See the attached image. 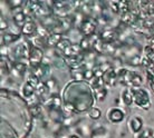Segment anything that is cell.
<instances>
[{
	"label": "cell",
	"mask_w": 154,
	"mask_h": 138,
	"mask_svg": "<svg viewBox=\"0 0 154 138\" xmlns=\"http://www.w3.org/2000/svg\"><path fill=\"white\" fill-rule=\"evenodd\" d=\"M64 97V117L84 112L92 108L94 94L88 84L84 81H73L67 85L63 94Z\"/></svg>",
	"instance_id": "1"
},
{
	"label": "cell",
	"mask_w": 154,
	"mask_h": 138,
	"mask_svg": "<svg viewBox=\"0 0 154 138\" xmlns=\"http://www.w3.org/2000/svg\"><path fill=\"white\" fill-rule=\"evenodd\" d=\"M133 90V98H134V103L139 106V107L143 108V109H147L151 106V100L149 92L143 88H136L132 89Z\"/></svg>",
	"instance_id": "2"
},
{
	"label": "cell",
	"mask_w": 154,
	"mask_h": 138,
	"mask_svg": "<svg viewBox=\"0 0 154 138\" xmlns=\"http://www.w3.org/2000/svg\"><path fill=\"white\" fill-rule=\"evenodd\" d=\"M45 58V52L42 48L35 46H30V50H29V64L31 67H36V66L42 65Z\"/></svg>",
	"instance_id": "3"
},
{
	"label": "cell",
	"mask_w": 154,
	"mask_h": 138,
	"mask_svg": "<svg viewBox=\"0 0 154 138\" xmlns=\"http://www.w3.org/2000/svg\"><path fill=\"white\" fill-rule=\"evenodd\" d=\"M96 22L95 20L93 19L92 17L91 18H86V19L81 23L79 26V31L84 34V37H87V38H92L94 37V34L96 32Z\"/></svg>",
	"instance_id": "4"
},
{
	"label": "cell",
	"mask_w": 154,
	"mask_h": 138,
	"mask_svg": "<svg viewBox=\"0 0 154 138\" xmlns=\"http://www.w3.org/2000/svg\"><path fill=\"white\" fill-rule=\"evenodd\" d=\"M29 50H30V47H28L27 42H20L18 45H16V47L14 48L12 55L17 60H19L23 58L29 57Z\"/></svg>",
	"instance_id": "5"
},
{
	"label": "cell",
	"mask_w": 154,
	"mask_h": 138,
	"mask_svg": "<svg viewBox=\"0 0 154 138\" xmlns=\"http://www.w3.org/2000/svg\"><path fill=\"white\" fill-rule=\"evenodd\" d=\"M119 34L116 32V30H114V29H104V30L100 31V40L103 42H105V44H114V42H116V40L119 39Z\"/></svg>",
	"instance_id": "6"
},
{
	"label": "cell",
	"mask_w": 154,
	"mask_h": 138,
	"mask_svg": "<svg viewBox=\"0 0 154 138\" xmlns=\"http://www.w3.org/2000/svg\"><path fill=\"white\" fill-rule=\"evenodd\" d=\"M29 17H30V16H27V21H26V23L23 26V28L20 29L21 34H25V36H27V37H31V36H34V34H37V28H38V25H37L32 19H30Z\"/></svg>",
	"instance_id": "7"
},
{
	"label": "cell",
	"mask_w": 154,
	"mask_h": 138,
	"mask_svg": "<svg viewBox=\"0 0 154 138\" xmlns=\"http://www.w3.org/2000/svg\"><path fill=\"white\" fill-rule=\"evenodd\" d=\"M84 58L85 54L81 55V56H76V57H65L64 56L63 60L65 62L67 67H69L70 69H77L84 66Z\"/></svg>",
	"instance_id": "8"
},
{
	"label": "cell",
	"mask_w": 154,
	"mask_h": 138,
	"mask_svg": "<svg viewBox=\"0 0 154 138\" xmlns=\"http://www.w3.org/2000/svg\"><path fill=\"white\" fill-rule=\"evenodd\" d=\"M44 106L49 110V109H63L62 108V98L58 95H51L50 97H47L46 99L42 101Z\"/></svg>",
	"instance_id": "9"
},
{
	"label": "cell",
	"mask_w": 154,
	"mask_h": 138,
	"mask_svg": "<svg viewBox=\"0 0 154 138\" xmlns=\"http://www.w3.org/2000/svg\"><path fill=\"white\" fill-rule=\"evenodd\" d=\"M76 131L78 133V135H81V136H83V137H87V136L91 137L93 129H92L91 124H89L87 120L82 119V120H79V122L77 123Z\"/></svg>",
	"instance_id": "10"
},
{
	"label": "cell",
	"mask_w": 154,
	"mask_h": 138,
	"mask_svg": "<svg viewBox=\"0 0 154 138\" xmlns=\"http://www.w3.org/2000/svg\"><path fill=\"white\" fill-rule=\"evenodd\" d=\"M107 117L109 119V122L113 124H119L121 122H123L124 117H125V114L122 109H119L117 107H113L108 110Z\"/></svg>",
	"instance_id": "11"
},
{
	"label": "cell",
	"mask_w": 154,
	"mask_h": 138,
	"mask_svg": "<svg viewBox=\"0 0 154 138\" xmlns=\"http://www.w3.org/2000/svg\"><path fill=\"white\" fill-rule=\"evenodd\" d=\"M103 79H104L106 86H114V85L119 81V77H117V70L115 68H111L107 70L106 73L103 75Z\"/></svg>",
	"instance_id": "12"
},
{
	"label": "cell",
	"mask_w": 154,
	"mask_h": 138,
	"mask_svg": "<svg viewBox=\"0 0 154 138\" xmlns=\"http://www.w3.org/2000/svg\"><path fill=\"white\" fill-rule=\"evenodd\" d=\"M91 138H113V133L104 126H98L93 129Z\"/></svg>",
	"instance_id": "13"
},
{
	"label": "cell",
	"mask_w": 154,
	"mask_h": 138,
	"mask_svg": "<svg viewBox=\"0 0 154 138\" xmlns=\"http://www.w3.org/2000/svg\"><path fill=\"white\" fill-rule=\"evenodd\" d=\"M48 70H49V65L42 62V65L36 66V67H31V75H34V76H36L38 79L42 80V78L46 76V74L48 73Z\"/></svg>",
	"instance_id": "14"
},
{
	"label": "cell",
	"mask_w": 154,
	"mask_h": 138,
	"mask_svg": "<svg viewBox=\"0 0 154 138\" xmlns=\"http://www.w3.org/2000/svg\"><path fill=\"white\" fill-rule=\"evenodd\" d=\"M20 38V34H15V32H1V45L5 46V45H9V44H12V42L17 41L18 39Z\"/></svg>",
	"instance_id": "15"
},
{
	"label": "cell",
	"mask_w": 154,
	"mask_h": 138,
	"mask_svg": "<svg viewBox=\"0 0 154 138\" xmlns=\"http://www.w3.org/2000/svg\"><path fill=\"white\" fill-rule=\"evenodd\" d=\"M12 20H14V22H15L16 26H18V27L21 29L23 26L26 23V21H27V15L23 12V10L16 11L15 14L12 15Z\"/></svg>",
	"instance_id": "16"
},
{
	"label": "cell",
	"mask_w": 154,
	"mask_h": 138,
	"mask_svg": "<svg viewBox=\"0 0 154 138\" xmlns=\"http://www.w3.org/2000/svg\"><path fill=\"white\" fill-rule=\"evenodd\" d=\"M84 52H83V50H82L81 46L77 44V45H75V44H73L72 46H69L67 49L64 51V56L65 57H76V56H81V55H83Z\"/></svg>",
	"instance_id": "17"
},
{
	"label": "cell",
	"mask_w": 154,
	"mask_h": 138,
	"mask_svg": "<svg viewBox=\"0 0 154 138\" xmlns=\"http://www.w3.org/2000/svg\"><path fill=\"white\" fill-rule=\"evenodd\" d=\"M128 124H130V128H131V130L133 131L134 134H137V133H140V131H141V129H142V127H143L142 118H140V117H137V116L132 117V118L130 119Z\"/></svg>",
	"instance_id": "18"
},
{
	"label": "cell",
	"mask_w": 154,
	"mask_h": 138,
	"mask_svg": "<svg viewBox=\"0 0 154 138\" xmlns=\"http://www.w3.org/2000/svg\"><path fill=\"white\" fill-rule=\"evenodd\" d=\"M85 67H81V68L77 69H70V76L74 79V81H84L85 80Z\"/></svg>",
	"instance_id": "19"
},
{
	"label": "cell",
	"mask_w": 154,
	"mask_h": 138,
	"mask_svg": "<svg viewBox=\"0 0 154 138\" xmlns=\"http://www.w3.org/2000/svg\"><path fill=\"white\" fill-rule=\"evenodd\" d=\"M122 100L126 106H131L134 103V98H133V90L132 88H125L122 92Z\"/></svg>",
	"instance_id": "20"
},
{
	"label": "cell",
	"mask_w": 154,
	"mask_h": 138,
	"mask_svg": "<svg viewBox=\"0 0 154 138\" xmlns=\"http://www.w3.org/2000/svg\"><path fill=\"white\" fill-rule=\"evenodd\" d=\"M62 39H63V34L51 32V34L49 36V38L47 39L46 45L48 47H55V48H56V46L59 44V41H60Z\"/></svg>",
	"instance_id": "21"
},
{
	"label": "cell",
	"mask_w": 154,
	"mask_h": 138,
	"mask_svg": "<svg viewBox=\"0 0 154 138\" xmlns=\"http://www.w3.org/2000/svg\"><path fill=\"white\" fill-rule=\"evenodd\" d=\"M79 46H81L82 50H83V52L86 54V52H88L91 50H93V40L92 38H87V37H84V38L82 39L79 44H78Z\"/></svg>",
	"instance_id": "22"
},
{
	"label": "cell",
	"mask_w": 154,
	"mask_h": 138,
	"mask_svg": "<svg viewBox=\"0 0 154 138\" xmlns=\"http://www.w3.org/2000/svg\"><path fill=\"white\" fill-rule=\"evenodd\" d=\"M105 81L103 79V77H95L93 80L89 81V86L93 90H95L97 88H105Z\"/></svg>",
	"instance_id": "23"
},
{
	"label": "cell",
	"mask_w": 154,
	"mask_h": 138,
	"mask_svg": "<svg viewBox=\"0 0 154 138\" xmlns=\"http://www.w3.org/2000/svg\"><path fill=\"white\" fill-rule=\"evenodd\" d=\"M35 88L31 86L29 82H25L23 86V97L26 98V99H28V98H30V97H32L34 95H35Z\"/></svg>",
	"instance_id": "24"
},
{
	"label": "cell",
	"mask_w": 154,
	"mask_h": 138,
	"mask_svg": "<svg viewBox=\"0 0 154 138\" xmlns=\"http://www.w3.org/2000/svg\"><path fill=\"white\" fill-rule=\"evenodd\" d=\"M45 82H46V85H47L48 90L51 92V95H57V94H55V92H57V88H58V82H57V80H56V78L50 77V78H48Z\"/></svg>",
	"instance_id": "25"
},
{
	"label": "cell",
	"mask_w": 154,
	"mask_h": 138,
	"mask_svg": "<svg viewBox=\"0 0 154 138\" xmlns=\"http://www.w3.org/2000/svg\"><path fill=\"white\" fill-rule=\"evenodd\" d=\"M48 92H49V90H48V88H47V85H46V82H45V81H40V82H39V85L36 87V89H35L36 95H37L39 98L44 97Z\"/></svg>",
	"instance_id": "26"
},
{
	"label": "cell",
	"mask_w": 154,
	"mask_h": 138,
	"mask_svg": "<svg viewBox=\"0 0 154 138\" xmlns=\"http://www.w3.org/2000/svg\"><path fill=\"white\" fill-rule=\"evenodd\" d=\"M106 96H107V89L106 88H97L94 90V98L98 101L105 100Z\"/></svg>",
	"instance_id": "27"
},
{
	"label": "cell",
	"mask_w": 154,
	"mask_h": 138,
	"mask_svg": "<svg viewBox=\"0 0 154 138\" xmlns=\"http://www.w3.org/2000/svg\"><path fill=\"white\" fill-rule=\"evenodd\" d=\"M79 120H77L76 118H75V116L72 115V116H67V117H64V120H63V127H66V128H69V127L72 126H76L77 123H78Z\"/></svg>",
	"instance_id": "28"
},
{
	"label": "cell",
	"mask_w": 154,
	"mask_h": 138,
	"mask_svg": "<svg viewBox=\"0 0 154 138\" xmlns=\"http://www.w3.org/2000/svg\"><path fill=\"white\" fill-rule=\"evenodd\" d=\"M73 45V42L70 41L69 39H67V38H63L60 41H59V44H58L57 46H56V49L57 50H60L62 52H64L67 48L69 46H72Z\"/></svg>",
	"instance_id": "29"
},
{
	"label": "cell",
	"mask_w": 154,
	"mask_h": 138,
	"mask_svg": "<svg viewBox=\"0 0 154 138\" xmlns=\"http://www.w3.org/2000/svg\"><path fill=\"white\" fill-rule=\"evenodd\" d=\"M88 116H89V118L94 119V120H98V119L102 117V111H100V108L92 107L88 111Z\"/></svg>",
	"instance_id": "30"
},
{
	"label": "cell",
	"mask_w": 154,
	"mask_h": 138,
	"mask_svg": "<svg viewBox=\"0 0 154 138\" xmlns=\"http://www.w3.org/2000/svg\"><path fill=\"white\" fill-rule=\"evenodd\" d=\"M95 20V22H96L97 26H102V27H105V26H107L108 23H109V17L108 16H105L104 14L100 17H97Z\"/></svg>",
	"instance_id": "31"
},
{
	"label": "cell",
	"mask_w": 154,
	"mask_h": 138,
	"mask_svg": "<svg viewBox=\"0 0 154 138\" xmlns=\"http://www.w3.org/2000/svg\"><path fill=\"white\" fill-rule=\"evenodd\" d=\"M143 82V79L142 77L140 76L139 74L134 73V75H133V78H132V82H131V86H133V87H137V86H141Z\"/></svg>",
	"instance_id": "32"
},
{
	"label": "cell",
	"mask_w": 154,
	"mask_h": 138,
	"mask_svg": "<svg viewBox=\"0 0 154 138\" xmlns=\"http://www.w3.org/2000/svg\"><path fill=\"white\" fill-rule=\"evenodd\" d=\"M130 4H131L130 1H119V10H121V12L127 14V12L131 11V9L128 7Z\"/></svg>",
	"instance_id": "33"
},
{
	"label": "cell",
	"mask_w": 154,
	"mask_h": 138,
	"mask_svg": "<svg viewBox=\"0 0 154 138\" xmlns=\"http://www.w3.org/2000/svg\"><path fill=\"white\" fill-rule=\"evenodd\" d=\"M23 4H26V2H23L21 0H9V1H7V4L10 7L11 10H14L16 8H20V6Z\"/></svg>",
	"instance_id": "34"
},
{
	"label": "cell",
	"mask_w": 154,
	"mask_h": 138,
	"mask_svg": "<svg viewBox=\"0 0 154 138\" xmlns=\"http://www.w3.org/2000/svg\"><path fill=\"white\" fill-rule=\"evenodd\" d=\"M85 80H87L89 82L91 80H93L95 78V73H94V69H85Z\"/></svg>",
	"instance_id": "35"
},
{
	"label": "cell",
	"mask_w": 154,
	"mask_h": 138,
	"mask_svg": "<svg viewBox=\"0 0 154 138\" xmlns=\"http://www.w3.org/2000/svg\"><path fill=\"white\" fill-rule=\"evenodd\" d=\"M40 81H42V80H40V79H38V78H37L36 76H34V75H30V76L28 77V79H27V82H29V84H30L35 89H36V87L39 85V82H40Z\"/></svg>",
	"instance_id": "36"
},
{
	"label": "cell",
	"mask_w": 154,
	"mask_h": 138,
	"mask_svg": "<svg viewBox=\"0 0 154 138\" xmlns=\"http://www.w3.org/2000/svg\"><path fill=\"white\" fill-rule=\"evenodd\" d=\"M142 62H143V59H142V57L141 56H136V57H133L132 59H130L128 62H127V64H130V65H132V66H140V65H142Z\"/></svg>",
	"instance_id": "37"
},
{
	"label": "cell",
	"mask_w": 154,
	"mask_h": 138,
	"mask_svg": "<svg viewBox=\"0 0 154 138\" xmlns=\"http://www.w3.org/2000/svg\"><path fill=\"white\" fill-rule=\"evenodd\" d=\"M108 4H109L111 10H112L115 15L121 11V10H119V1H109V2H108Z\"/></svg>",
	"instance_id": "38"
},
{
	"label": "cell",
	"mask_w": 154,
	"mask_h": 138,
	"mask_svg": "<svg viewBox=\"0 0 154 138\" xmlns=\"http://www.w3.org/2000/svg\"><path fill=\"white\" fill-rule=\"evenodd\" d=\"M29 110H30V114L32 115V117H38L39 115H42V107H40V105L39 106H35V107H30Z\"/></svg>",
	"instance_id": "39"
},
{
	"label": "cell",
	"mask_w": 154,
	"mask_h": 138,
	"mask_svg": "<svg viewBox=\"0 0 154 138\" xmlns=\"http://www.w3.org/2000/svg\"><path fill=\"white\" fill-rule=\"evenodd\" d=\"M153 137V134H152V130L151 129H144L139 134V137L137 138H152Z\"/></svg>",
	"instance_id": "40"
},
{
	"label": "cell",
	"mask_w": 154,
	"mask_h": 138,
	"mask_svg": "<svg viewBox=\"0 0 154 138\" xmlns=\"http://www.w3.org/2000/svg\"><path fill=\"white\" fill-rule=\"evenodd\" d=\"M0 23H1V32H5V30L6 29H8V22H6V19H5V17L2 16L1 17V21H0Z\"/></svg>",
	"instance_id": "41"
},
{
	"label": "cell",
	"mask_w": 154,
	"mask_h": 138,
	"mask_svg": "<svg viewBox=\"0 0 154 138\" xmlns=\"http://www.w3.org/2000/svg\"><path fill=\"white\" fill-rule=\"evenodd\" d=\"M69 138H81V137H79L78 135H76V134H72V135H70Z\"/></svg>",
	"instance_id": "42"
},
{
	"label": "cell",
	"mask_w": 154,
	"mask_h": 138,
	"mask_svg": "<svg viewBox=\"0 0 154 138\" xmlns=\"http://www.w3.org/2000/svg\"><path fill=\"white\" fill-rule=\"evenodd\" d=\"M152 138H154V137H152Z\"/></svg>",
	"instance_id": "43"
}]
</instances>
